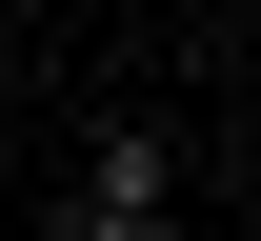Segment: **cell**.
Masks as SVG:
<instances>
[{"label":"cell","mask_w":261,"mask_h":241,"mask_svg":"<svg viewBox=\"0 0 261 241\" xmlns=\"http://www.w3.org/2000/svg\"><path fill=\"white\" fill-rule=\"evenodd\" d=\"M161 201H181L161 121H100V161H81V221H61V241H161Z\"/></svg>","instance_id":"1"}]
</instances>
